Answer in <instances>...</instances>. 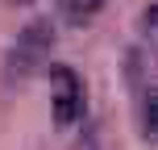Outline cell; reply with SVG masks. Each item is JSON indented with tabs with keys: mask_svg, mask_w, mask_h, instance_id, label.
<instances>
[{
	"mask_svg": "<svg viewBox=\"0 0 158 150\" xmlns=\"http://www.w3.org/2000/svg\"><path fill=\"white\" fill-rule=\"evenodd\" d=\"M50 88H54V121L71 125L83 113V84H79V75L67 71V67H54L50 71Z\"/></svg>",
	"mask_w": 158,
	"mask_h": 150,
	"instance_id": "obj_1",
	"label": "cell"
},
{
	"mask_svg": "<svg viewBox=\"0 0 158 150\" xmlns=\"http://www.w3.org/2000/svg\"><path fill=\"white\" fill-rule=\"evenodd\" d=\"M46 50H50V33H46V25H29L25 29V38L13 46V63H8V75H29L33 67H38V58H46Z\"/></svg>",
	"mask_w": 158,
	"mask_h": 150,
	"instance_id": "obj_2",
	"label": "cell"
},
{
	"mask_svg": "<svg viewBox=\"0 0 158 150\" xmlns=\"http://www.w3.org/2000/svg\"><path fill=\"white\" fill-rule=\"evenodd\" d=\"M63 4V13H67V21H75V25H83L87 17L100 8V0H58Z\"/></svg>",
	"mask_w": 158,
	"mask_h": 150,
	"instance_id": "obj_3",
	"label": "cell"
},
{
	"mask_svg": "<svg viewBox=\"0 0 158 150\" xmlns=\"http://www.w3.org/2000/svg\"><path fill=\"white\" fill-rule=\"evenodd\" d=\"M146 134H158V92H150L146 100Z\"/></svg>",
	"mask_w": 158,
	"mask_h": 150,
	"instance_id": "obj_4",
	"label": "cell"
},
{
	"mask_svg": "<svg viewBox=\"0 0 158 150\" xmlns=\"http://www.w3.org/2000/svg\"><path fill=\"white\" fill-rule=\"evenodd\" d=\"M75 150H96V146H92V142H79V146H75Z\"/></svg>",
	"mask_w": 158,
	"mask_h": 150,
	"instance_id": "obj_5",
	"label": "cell"
}]
</instances>
